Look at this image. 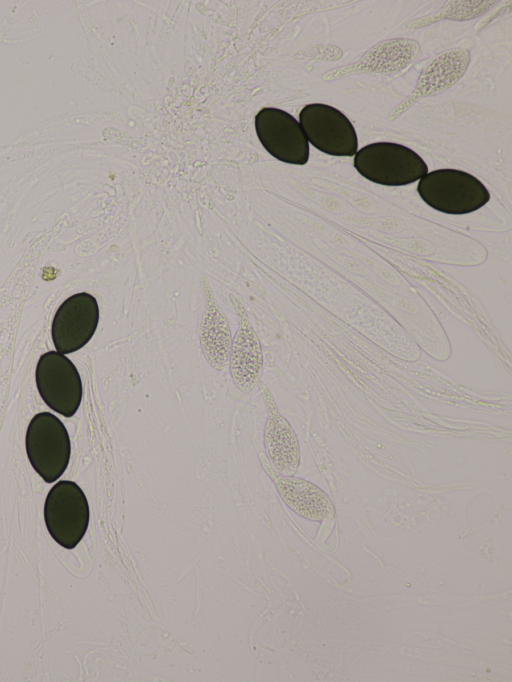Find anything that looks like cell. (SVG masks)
Returning a JSON list of instances; mask_svg holds the SVG:
<instances>
[{
    "label": "cell",
    "mask_w": 512,
    "mask_h": 682,
    "mask_svg": "<svg viewBox=\"0 0 512 682\" xmlns=\"http://www.w3.org/2000/svg\"><path fill=\"white\" fill-rule=\"evenodd\" d=\"M417 191L428 206L451 215L472 213L490 200L488 189L478 178L451 168L428 172L419 180Z\"/></svg>",
    "instance_id": "cell-1"
},
{
    "label": "cell",
    "mask_w": 512,
    "mask_h": 682,
    "mask_svg": "<svg viewBox=\"0 0 512 682\" xmlns=\"http://www.w3.org/2000/svg\"><path fill=\"white\" fill-rule=\"evenodd\" d=\"M354 167L367 180L384 186H404L428 173L425 161L412 149L393 142H376L354 155Z\"/></svg>",
    "instance_id": "cell-2"
},
{
    "label": "cell",
    "mask_w": 512,
    "mask_h": 682,
    "mask_svg": "<svg viewBox=\"0 0 512 682\" xmlns=\"http://www.w3.org/2000/svg\"><path fill=\"white\" fill-rule=\"evenodd\" d=\"M25 447L30 464L46 483L55 482L69 464L71 443L68 431L62 421L50 412H40L31 419Z\"/></svg>",
    "instance_id": "cell-3"
},
{
    "label": "cell",
    "mask_w": 512,
    "mask_h": 682,
    "mask_svg": "<svg viewBox=\"0 0 512 682\" xmlns=\"http://www.w3.org/2000/svg\"><path fill=\"white\" fill-rule=\"evenodd\" d=\"M87 498L74 481H58L44 503V520L50 536L65 549H73L84 537L89 525Z\"/></svg>",
    "instance_id": "cell-4"
},
{
    "label": "cell",
    "mask_w": 512,
    "mask_h": 682,
    "mask_svg": "<svg viewBox=\"0 0 512 682\" xmlns=\"http://www.w3.org/2000/svg\"><path fill=\"white\" fill-rule=\"evenodd\" d=\"M35 380L38 392L53 411L72 417L82 400V381L74 363L65 354L48 351L37 362Z\"/></svg>",
    "instance_id": "cell-5"
},
{
    "label": "cell",
    "mask_w": 512,
    "mask_h": 682,
    "mask_svg": "<svg viewBox=\"0 0 512 682\" xmlns=\"http://www.w3.org/2000/svg\"><path fill=\"white\" fill-rule=\"evenodd\" d=\"M299 124L308 142L325 154L351 157L358 151L354 126L333 106L323 103L305 105L299 113Z\"/></svg>",
    "instance_id": "cell-6"
},
{
    "label": "cell",
    "mask_w": 512,
    "mask_h": 682,
    "mask_svg": "<svg viewBox=\"0 0 512 682\" xmlns=\"http://www.w3.org/2000/svg\"><path fill=\"white\" fill-rule=\"evenodd\" d=\"M257 137L266 151L277 160L305 165L309 160V142L299 122L288 112L264 107L255 116Z\"/></svg>",
    "instance_id": "cell-7"
},
{
    "label": "cell",
    "mask_w": 512,
    "mask_h": 682,
    "mask_svg": "<svg viewBox=\"0 0 512 682\" xmlns=\"http://www.w3.org/2000/svg\"><path fill=\"white\" fill-rule=\"evenodd\" d=\"M99 322L96 298L80 292L68 297L57 309L51 337L56 351L69 354L84 347L93 337Z\"/></svg>",
    "instance_id": "cell-8"
},
{
    "label": "cell",
    "mask_w": 512,
    "mask_h": 682,
    "mask_svg": "<svg viewBox=\"0 0 512 682\" xmlns=\"http://www.w3.org/2000/svg\"><path fill=\"white\" fill-rule=\"evenodd\" d=\"M229 299L239 320V327L230 347V374L240 391L250 393L260 381L263 368L262 347L243 303L234 294H230Z\"/></svg>",
    "instance_id": "cell-9"
},
{
    "label": "cell",
    "mask_w": 512,
    "mask_h": 682,
    "mask_svg": "<svg viewBox=\"0 0 512 682\" xmlns=\"http://www.w3.org/2000/svg\"><path fill=\"white\" fill-rule=\"evenodd\" d=\"M258 387L267 408L263 432L266 455L277 472L285 476H294L301 458L298 437L289 421L280 413L268 386L259 381Z\"/></svg>",
    "instance_id": "cell-10"
},
{
    "label": "cell",
    "mask_w": 512,
    "mask_h": 682,
    "mask_svg": "<svg viewBox=\"0 0 512 682\" xmlns=\"http://www.w3.org/2000/svg\"><path fill=\"white\" fill-rule=\"evenodd\" d=\"M260 463L274 482L279 496L297 515L310 521H326L335 517V508L329 496L310 481L277 472L268 458L259 453Z\"/></svg>",
    "instance_id": "cell-11"
},
{
    "label": "cell",
    "mask_w": 512,
    "mask_h": 682,
    "mask_svg": "<svg viewBox=\"0 0 512 682\" xmlns=\"http://www.w3.org/2000/svg\"><path fill=\"white\" fill-rule=\"evenodd\" d=\"M470 60L466 49L444 52L422 72L414 91L390 114V120L409 109L420 98L440 93L456 83L465 73Z\"/></svg>",
    "instance_id": "cell-12"
},
{
    "label": "cell",
    "mask_w": 512,
    "mask_h": 682,
    "mask_svg": "<svg viewBox=\"0 0 512 682\" xmlns=\"http://www.w3.org/2000/svg\"><path fill=\"white\" fill-rule=\"evenodd\" d=\"M201 285L205 309L199 327L200 346L209 365L221 371L228 364L232 342L231 329L226 315L204 276L201 277Z\"/></svg>",
    "instance_id": "cell-13"
},
{
    "label": "cell",
    "mask_w": 512,
    "mask_h": 682,
    "mask_svg": "<svg viewBox=\"0 0 512 682\" xmlns=\"http://www.w3.org/2000/svg\"><path fill=\"white\" fill-rule=\"evenodd\" d=\"M418 43L408 39H394L371 49L352 66L351 72H393L406 67L417 55Z\"/></svg>",
    "instance_id": "cell-14"
}]
</instances>
